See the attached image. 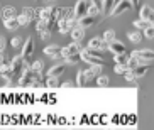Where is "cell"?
<instances>
[{"mask_svg":"<svg viewBox=\"0 0 154 130\" xmlns=\"http://www.w3.org/2000/svg\"><path fill=\"white\" fill-rule=\"evenodd\" d=\"M82 59L85 61V63L88 64H102V66H105V59L103 56H102V51L98 49H93V47H83L82 49Z\"/></svg>","mask_w":154,"mask_h":130,"instance_id":"6da1fadb","label":"cell"},{"mask_svg":"<svg viewBox=\"0 0 154 130\" xmlns=\"http://www.w3.org/2000/svg\"><path fill=\"white\" fill-rule=\"evenodd\" d=\"M10 64H12V71H14L15 74H22L24 69L31 66V64H27V59L24 58L22 54H20V56H14V58L10 59Z\"/></svg>","mask_w":154,"mask_h":130,"instance_id":"7a4b0ae2","label":"cell"},{"mask_svg":"<svg viewBox=\"0 0 154 130\" xmlns=\"http://www.w3.org/2000/svg\"><path fill=\"white\" fill-rule=\"evenodd\" d=\"M82 46L78 44L76 41H73L71 44H68V46H63V51H61V58H69V56H75V54H80L82 53Z\"/></svg>","mask_w":154,"mask_h":130,"instance_id":"3957f363","label":"cell"},{"mask_svg":"<svg viewBox=\"0 0 154 130\" xmlns=\"http://www.w3.org/2000/svg\"><path fill=\"white\" fill-rule=\"evenodd\" d=\"M88 5H90V2H88V0H78L76 5H75V9H73V10H75L73 17L78 19V20H80L82 17H85L86 14H88Z\"/></svg>","mask_w":154,"mask_h":130,"instance_id":"277c9868","label":"cell"},{"mask_svg":"<svg viewBox=\"0 0 154 130\" xmlns=\"http://www.w3.org/2000/svg\"><path fill=\"white\" fill-rule=\"evenodd\" d=\"M131 9H134L132 7V4H131V0H120L117 5H115V9L112 10V17H117V15H120V14H124V12H127V10H131Z\"/></svg>","mask_w":154,"mask_h":130,"instance_id":"5b68a950","label":"cell"},{"mask_svg":"<svg viewBox=\"0 0 154 130\" xmlns=\"http://www.w3.org/2000/svg\"><path fill=\"white\" fill-rule=\"evenodd\" d=\"M88 47H93V49H98V51H109V42L103 39V37H93V39H90V42H88Z\"/></svg>","mask_w":154,"mask_h":130,"instance_id":"8992f818","label":"cell"},{"mask_svg":"<svg viewBox=\"0 0 154 130\" xmlns=\"http://www.w3.org/2000/svg\"><path fill=\"white\" fill-rule=\"evenodd\" d=\"M61 51H63V47L58 44H49L44 47V54L48 56V58H53V59H58L61 58Z\"/></svg>","mask_w":154,"mask_h":130,"instance_id":"52a82bcc","label":"cell"},{"mask_svg":"<svg viewBox=\"0 0 154 130\" xmlns=\"http://www.w3.org/2000/svg\"><path fill=\"white\" fill-rule=\"evenodd\" d=\"M39 12V19H46V20H53L54 17V14H56V7H42V9L37 10ZM58 20V19H56Z\"/></svg>","mask_w":154,"mask_h":130,"instance_id":"ba28073f","label":"cell"},{"mask_svg":"<svg viewBox=\"0 0 154 130\" xmlns=\"http://www.w3.org/2000/svg\"><path fill=\"white\" fill-rule=\"evenodd\" d=\"M32 53H34V39H32V37H27L26 42H24V46H22V56L26 59H31Z\"/></svg>","mask_w":154,"mask_h":130,"instance_id":"9c48e42d","label":"cell"},{"mask_svg":"<svg viewBox=\"0 0 154 130\" xmlns=\"http://www.w3.org/2000/svg\"><path fill=\"white\" fill-rule=\"evenodd\" d=\"M131 56H134V58H140V59H147V61H152V59H154V51H151V49H136V51H132Z\"/></svg>","mask_w":154,"mask_h":130,"instance_id":"30bf717a","label":"cell"},{"mask_svg":"<svg viewBox=\"0 0 154 130\" xmlns=\"http://www.w3.org/2000/svg\"><path fill=\"white\" fill-rule=\"evenodd\" d=\"M139 17L147 19V20L154 22V9H152V7H149V5H142L140 10H139Z\"/></svg>","mask_w":154,"mask_h":130,"instance_id":"8fae6325","label":"cell"},{"mask_svg":"<svg viewBox=\"0 0 154 130\" xmlns=\"http://www.w3.org/2000/svg\"><path fill=\"white\" fill-rule=\"evenodd\" d=\"M109 51L112 54H120V53H125V46L120 42V41H112V42H109Z\"/></svg>","mask_w":154,"mask_h":130,"instance_id":"7c38bea8","label":"cell"},{"mask_svg":"<svg viewBox=\"0 0 154 130\" xmlns=\"http://www.w3.org/2000/svg\"><path fill=\"white\" fill-rule=\"evenodd\" d=\"M102 69H103V66L102 64H91L88 69H85V74L88 80H91V78H97L98 76V73H102Z\"/></svg>","mask_w":154,"mask_h":130,"instance_id":"4fadbf2b","label":"cell"},{"mask_svg":"<svg viewBox=\"0 0 154 130\" xmlns=\"http://www.w3.org/2000/svg\"><path fill=\"white\" fill-rule=\"evenodd\" d=\"M119 2H120V0H102V9H103L105 15H110L112 10L115 9V5H117Z\"/></svg>","mask_w":154,"mask_h":130,"instance_id":"5bb4252c","label":"cell"},{"mask_svg":"<svg viewBox=\"0 0 154 130\" xmlns=\"http://www.w3.org/2000/svg\"><path fill=\"white\" fill-rule=\"evenodd\" d=\"M66 66H68L66 63H61V64H56V66H53L49 71H48V76H58V78H59L64 71H66Z\"/></svg>","mask_w":154,"mask_h":130,"instance_id":"9a60e30c","label":"cell"},{"mask_svg":"<svg viewBox=\"0 0 154 130\" xmlns=\"http://www.w3.org/2000/svg\"><path fill=\"white\" fill-rule=\"evenodd\" d=\"M69 36H71L73 41H76V42H80V41L85 37V29H83L82 26H76V27H73L71 32H69Z\"/></svg>","mask_w":154,"mask_h":130,"instance_id":"2e32d148","label":"cell"},{"mask_svg":"<svg viewBox=\"0 0 154 130\" xmlns=\"http://www.w3.org/2000/svg\"><path fill=\"white\" fill-rule=\"evenodd\" d=\"M71 24H69V19H61V20H59V26H58V32L59 34H69V32H71Z\"/></svg>","mask_w":154,"mask_h":130,"instance_id":"e0dca14e","label":"cell"},{"mask_svg":"<svg viewBox=\"0 0 154 130\" xmlns=\"http://www.w3.org/2000/svg\"><path fill=\"white\" fill-rule=\"evenodd\" d=\"M127 37H129V41H131V42H134V44H139L140 41H142V37H144V34H142V31L136 29V31L127 32Z\"/></svg>","mask_w":154,"mask_h":130,"instance_id":"ac0fdd59","label":"cell"},{"mask_svg":"<svg viewBox=\"0 0 154 130\" xmlns=\"http://www.w3.org/2000/svg\"><path fill=\"white\" fill-rule=\"evenodd\" d=\"M151 26H152V22H151V20H147V19L139 17V19H136V20H134V27H136V29H139V31H142V32H144L147 27H151Z\"/></svg>","mask_w":154,"mask_h":130,"instance_id":"d6986e66","label":"cell"},{"mask_svg":"<svg viewBox=\"0 0 154 130\" xmlns=\"http://www.w3.org/2000/svg\"><path fill=\"white\" fill-rule=\"evenodd\" d=\"M151 66H152V63H144V64H139V66L134 69V73H136V76L137 78H142L146 76V73L151 69Z\"/></svg>","mask_w":154,"mask_h":130,"instance_id":"ffe728a7","label":"cell"},{"mask_svg":"<svg viewBox=\"0 0 154 130\" xmlns=\"http://www.w3.org/2000/svg\"><path fill=\"white\" fill-rule=\"evenodd\" d=\"M95 20H97V17H93V15H88V14H86L85 17L80 19V26H82L83 29H88V27H91L93 24H95Z\"/></svg>","mask_w":154,"mask_h":130,"instance_id":"44dd1931","label":"cell"},{"mask_svg":"<svg viewBox=\"0 0 154 130\" xmlns=\"http://www.w3.org/2000/svg\"><path fill=\"white\" fill-rule=\"evenodd\" d=\"M4 27H5V29H9V31H15L17 27H20V24H19L17 17H12V19L4 20Z\"/></svg>","mask_w":154,"mask_h":130,"instance_id":"7402d4cb","label":"cell"},{"mask_svg":"<svg viewBox=\"0 0 154 130\" xmlns=\"http://www.w3.org/2000/svg\"><path fill=\"white\" fill-rule=\"evenodd\" d=\"M12 17H17V12H15L14 7H5V9H2V19L4 20L12 19Z\"/></svg>","mask_w":154,"mask_h":130,"instance_id":"603a6c76","label":"cell"},{"mask_svg":"<svg viewBox=\"0 0 154 130\" xmlns=\"http://www.w3.org/2000/svg\"><path fill=\"white\" fill-rule=\"evenodd\" d=\"M129 54L127 53H120V54H113V59H115V64H127L129 61Z\"/></svg>","mask_w":154,"mask_h":130,"instance_id":"cb8c5ba5","label":"cell"},{"mask_svg":"<svg viewBox=\"0 0 154 130\" xmlns=\"http://www.w3.org/2000/svg\"><path fill=\"white\" fill-rule=\"evenodd\" d=\"M46 86H48V88H58V86H61L59 78L58 76H48L46 78Z\"/></svg>","mask_w":154,"mask_h":130,"instance_id":"d4e9b609","label":"cell"},{"mask_svg":"<svg viewBox=\"0 0 154 130\" xmlns=\"http://www.w3.org/2000/svg\"><path fill=\"white\" fill-rule=\"evenodd\" d=\"M49 29V20H46V19H39V22L36 24V31L37 32H44ZM51 31V29H49Z\"/></svg>","mask_w":154,"mask_h":130,"instance_id":"484cf974","label":"cell"},{"mask_svg":"<svg viewBox=\"0 0 154 130\" xmlns=\"http://www.w3.org/2000/svg\"><path fill=\"white\" fill-rule=\"evenodd\" d=\"M86 83H88V78H86V74H85V71H78L76 73V85L78 86H85Z\"/></svg>","mask_w":154,"mask_h":130,"instance_id":"4316f807","label":"cell"},{"mask_svg":"<svg viewBox=\"0 0 154 130\" xmlns=\"http://www.w3.org/2000/svg\"><path fill=\"white\" fill-rule=\"evenodd\" d=\"M80 61H83V59H82V54H75V56L64 58V63H66V64H69V66H75V64H78Z\"/></svg>","mask_w":154,"mask_h":130,"instance_id":"83f0119b","label":"cell"},{"mask_svg":"<svg viewBox=\"0 0 154 130\" xmlns=\"http://www.w3.org/2000/svg\"><path fill=\"white\" fill-rule=\"evenodd\" d=\"M102 37H103L107 42H112V41L117 39V32L113 31V29H109V31H105V32H103V36H102Z\"/></svg>","mask_w":154,"mask_h":130,"instance_id":"f1b7e54d","label":"cell"},{"mask_svg":"<svg viewBox=\"0 0 154 130\" xmlns=\"http://www.w3.org/2000/svg\"><path fill=\"white\" fill-rule=\"evenodd\" d=\"M95 81H97V86H109V83H110V80H109V76H105V74H98V76L95 78Z\"/></svg>","mask_w":154,"mask_h":130,"instance_id":"f546056e","label":"cell"},{"mask_svg":"<svg viewBox=\"0 0 154 130\" xmlns=\"http://www.w3.org/2000/svg\"><path fill=\"white\" fill-rule=\"evenodd\" d=\"M31 68H32V69H34L36 73H41V74L44 73V63H42L41 59H37V61H34V63L31 64Z\"/></svg>","mask_w":154,"mask_h":130,"instance_id":"4dcf8cb0","label":"cell"},{"mask_svg":"<svg viewBox=\"0 0 154 130\" xmlns=\"http://www.w3.org/2000/svg\"><path fill=\"white\" fill-rule=\"evenodd\" d=\"M17 20H19V24H20V27H26V26H29V24H31L32 19L27 17L26 14H20V15H17Z\"/></svg>","mask_w":154,"mask_h":130,"instance_id":"1f68e13d","label":"cell"},{"mask_svg":"<svg viewBox=\"0 0 154 130\" xmlns=\"http://www.w3.org/2000/svg\"><path fill=\"white\" fill-rule=\"evenodd\" d=\"M24 42H26V41H22V37H20V36H15V37L10 39V46H12V47H22Z\"/></svg>","mask_w":154,"mask_h":130,"instance_id":"d6a6232c","label":"cell"},{"mask_svg":"<svg viewBox=\"0 0 154 130\" xmlns=\"http://www.w3.org/2000/svg\"><path fill=\"white\" fill-rule=\"evenodd\" d=\"M137 66H139V59L134 58V56H131L129 61H127V68H129V69H136Z\"/></svg>","mask_w":154,"mask_h":130,"instance_id":"836d02e7","label":"cell"},{"mask_svg":"<svg viewBox=\"0 0 154 130\" xmlns=\"http://www.w3.org/2000/svg\"><path fill=\"white\" fill-rule=\"evenodd\" d=\"M22 14H26L27 17L34 19V17H36V14H39V12H36V9H32V7H24V9H22Z\"/></svg>","mask_w":154,"mask_h":130,"instance_id":"e575fe53","label":"cell"},{"mask_svg":"<svg viewBox=\"0 0 154 130\" xmlns=\"http://www.w3.org/2000/svg\"><path fill=\"white\" fill-rule=\"evenodd\" d=\"M124 76H125V81H131V83L137 80V76H136V73H134V69H127Z\"/></svg>","mask_w":154,"mask_h":130,"instance_id":"d590c367","label":"cell"},{"mask_svg":"<svg viewBox=\"0 0 154 130\" xmlns=\"http://www.w3.org/2000/svg\"><path fill=\"white\" fill-rule=\"evenodd\" d=\"M127 69H129L127 64H115V69H113V71L117 73V74H125Z\"/></svg>","mask_w":154,"mask_h":130,"instance_id":"8d00e7d4","label":"cell"},{"mask_svg":"<svg viewBox=\"0 0 154 130\" xmlns=\"http://www.w3.org/2000/svg\"><path fill=\"white\" fill-rule=\"evenodd\" d=\"M144 37H147V39H152L154 37V26H151V27H147L144 31Z\"/></svg>","mask_w":154,"mask_h":130,"instance_id":"74e56055","label":"cell"},{"mask_svg":"<svg viewBox=\"0 0 154 130\" xmlns=\"http://www.w3.org/2000/svg\"><path fill=\"white\" fill-rule=\"evenodd\" d=\"M51 32H53V31H49V29H48V31H44V32H39V37H41L42 41H48L51 37Z\"/></svg>","mask_w":154,"mask_h":130,"instance_id":"f35d334b","label":"cell"},{"mask_svg":"<svg viewBox=\"0 0 154 130\" xmlns=\"http://www.w3.org/2000/svg\"><path fill=\"white\" fill-rule=\"evenodd\" d=\"M0 47H2V51H5V47H7V41H5L4 36L0 37Z\"/></svg>","mask_w":154,"mask_h":130,"instance_id":"ab89813d","label":"cell"},{"mask_svg":"<svg viewBox=\"0 0 154 130\" xmlns=\"http://www.w3.org/2000/svg\"><path fill=\"white\" fill-rule=\"evenodd\" d=\"M71 86H73L71 81H64L63 85H61V88H71Z\"/></svg>","mask_w":154,"mask_h":130,"instance_id":"60d3db41","label":"cell"},{"mask_svg":"<svg viewBox=\"0 0 154 130\" xmlns=\"http://www.w3.org/2000/svg\"><path fill=\"white\" fill-rule=\"evenodd\" d=\"M131 4L134 9H139V0H131Z\"/></svg>","mask_w":154,"mask_h":130,"instance_id":"b9f144b4","label":"cell"},{"mask_svg":"<svg viewBox=\"0 0 154 130\" xmlns=\"http://www.w3.org/2000/svg\"><path fill=\"white\" fill-rule=\"evenodd\" d=\"M152 26H154V22H152Z\"/></svg>","mask_w":154,"mask_h":130,"instance_id":"7bdbcfd3","label":"cell"},{"mask_svg":"<svg viewBox=\"0 0 154 130\" xmlns=\"http://www.w3.org/2000/svg\"><path fill=\"white\" fill-rule=\"evenodd\" d=\"M88 2H90V0H88Z\"/></svg>","mask_w":154,"mask_h":130,"instance_id":"ee69618b","label":"cell"},{"mask_svg":"<svg viewBox=\"0 0 154 130\" xmlns=\"http://www.w3.org/2000/svg\"><path fill=\"white\" fill-rule=\"evenodd\" d=\"M44 2H46V0H44Z\"/></svg>","mask_w":154,"mask_h":130,"instance_id":"f6af8a7d","label":"cell"}]
</instances>
